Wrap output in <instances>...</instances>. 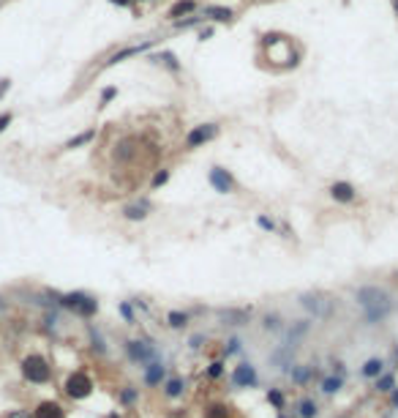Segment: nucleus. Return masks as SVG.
I'll return each instance as SVG.
<instances>
[{"label": "nucleus", "mask_w": 398, "mask_h": 418, "mask_svg": "<svg viewBox=\"0 0 398 418\" xmlns=\"http://www.w3.org/2000/svg\"><path fill=\"white\" fill-rule=\"evenodd\" d=\"M298 303L308 317L319 320V322L333 320V314H335V301L330 298L327 293H319V290H306V293H300Z\"/></svg>", "instance_id": "1"}, {"label": "nucleus", "mask_w": 398, "mask_h": 418, "mask_svg": "<svg viewBox=\"0 0 398 418\" xmlns=\"http://www.w3.org/2000/svg\"><path fill=\"white\" fill-rule=\"evenodd\" d=\"M58 303L63 309H69V312H74L77 317H82V320H90V317H96L98 314V301L93 298L90 293H66V295H58Z\"/></svg>", "instance_id": "2"}, {"label": "nucleus", "mask_w": 398, "mask_h": 418, "mask_svg": "<svg viewBox=\"0 0 398 418\" xmlns=\"http://www.w3.org/2000/svg\"><path fill=\"white\" fill-rule=\"evenodd\" d=\"M19 369H22V377L33 386H46V383L52 380V366L49 361L44 358V355L33 353V355H25L22 363H19Z\"/></svg>", "instance_id": "3"}, {"label": "nucleus", "mask_w": 398, "mask_h": 418, "mask_svg": "<svg viewBox=\"0 0 398 418\" xmlns=\"http://www.w3.org/2000/svg\"><path fill=\"white\" fill-rule=\"evenodd\" d=\"M126 355H128V361L134 363V366H147V363H153V361H161V355H158V347L153 345L150 339H126Z\"/></svg>", "instance_id": "4"}, {"label": "nucleus", "mask_w": 398, "mask_h": 418, "mask_svg": "<svg viewBox=\"0 0 398 418\" xmlns=\"http://www.w3.org/2000/svg\"><path fill=\"white\" fill-rule=\"evenodd\" d=\"M93 377L87 375V372H82V369H77V372H71L69 377H66V383H63V391H66V396L69 399H74V402H82V399H87V396L93 394Z\"/></svg>", "instance_id": "5"}, {"label": "nucleus", "mask_w": 398, "mask_h": 418, "mask_svg": "<svg viewBox=\"0 0 398 418\" xmlns=\"http://www.w3.org/2000/svg\"><path fill=\"white\" fill-rule=\"evenodd\" d=\"M387 301H393V298H390V293L379 285H360L355 290V303L363 312L371 306H379V303H387Z\"/></svg>", "instance_id": "6"}, {"label": "nucleus", "mask_w": 398, "mask_h": 418, "mask_svg": "<svg viewBox=\"0 0 398 418\" xmlns=\"http://www.w3.org/2000/svg\"><path fill=\"white\" fill-rule=\"evenodd\" d=\"M229 380L235 388H259V369L251 361H240L238 366H232Z\"/></svg>", "instance_id": "7"}, {"label": "nucleus", "mask_w": 398, "mask_h": 418, "mask_svg": "<svg viewBox=\"0 0 398 418\" xmlns=\"http://www.w3.org/2000/svg\"><path fill=\"white\" fill-rule=\"evenodd\" d=\"M215 137H218V123H199V126H194V129L186 134V148H188V151H194V148L207 145Z\"/></svg>", "instance_id": "8"}, {"label": "nucleus", "mask_w": 398, "mask_h": 418, "mask_svg": "<svg viewBox=\"0 0 398 418\" xmlns=\"http://www.w3.org/2000/svg\"><path fill=\"white\" fill-rule=\"evenodd\" d=\"M215 317H218L221 326H232V328H238V326H246L248 320H251V306H221V309H215Z\"/></svg>", "instance_id": "9"}, {"label": "nucleus", "mask_w": 398, "mask_h": 418, "mask_svg": "<svg viewBox=\"0 0 398 418\" xmlns=\"http://www.w3.org/2000/svg\"><path fill=\"white\" fill-rule=\"evenodd\" d=\"M207 180H210V186H213L218 194H235V189H238V180H235L232 172L224 170V167H210V172H207Z\"/></svg>", "instance_id": "10"}, {"label": "nucleus", "mask_w": 398, "mask_h": 418, "mask_svg": "<svg viewBox=\"0 0 398 418\" xmlns=\"http://www.w3.org/2000/svg\"><path fill=\"white\" fill-rule=\"evenodd\" d=\"M166 377H169V372H166L164 361H153V363H147V366L142 369V380H145L147 388H161Z\"/></svg>", "instance_id": "11"}, {"label": "nucleus", "mask_w": 398, "mask_h": 418, "mask_svg": "<svg viewBox=\"0 0 398 418\" xmlns=\"http://www.w3.org/2000/svg\"><path fill=\"white\" fill-rule=\"evenodd\" d=\"M267 361H270V366H273V369H278V372H287V369L295 363V347H289V345H278L275 350H270Z\"/></svg>", "instance_id": "12"}, {"label": "nucleus", "mask_w": 398, "mask_h": 418, "mask_svg": "<svg viewBox=\"0 0 398 418\" xmlns=\"http://www.w3.org/2000/svg\"><path fill=\"white\" fill-rule=\"evenodd\" d=\"M186 391H188V383H186L180 375H169V377L164 380V386H161V394H164L169 402L183 399V396H186Z\"/></svg>", "instance_id": "13"}, {"label": "nucleus", "mask_w": 398, "mask_h": 418, "mask_svg": "<svg viewBox=\"0 0 398 418\" xmlns=\"http://www.w3.org/2000/svg\"><path fill=\"white\" fill-rule=\"evenodd\" d=\"M330 197L335 202H341V205H349V202L357 200V189L349 183V180H335V183H330Z\"/></svg>", "instance_id": "14"}, {"label": "nucleus", "mask_w": 398, "mask_h": 418, "mask_svg": "<svg viewBox=\"0 0 398 418\" xmlns=\"http://www.w3.org/2000/svg\"><path fill=\"white\" fill-rule=\"evenodd\" d=\"M150 211H153V202L147 197H142V200H137V202H131V205L123 208V219L126 221H145L150 216Z\"/></svg>", "instance_id": "15"}, {"label": "nucleus", "mask_w": 398, "mask_h": 418, "mask_svg": "<svg viewBox=\"0 0 398 418\" xmlns=\"http://www.w3.org/2000/svg\"><path fill=\"white\" fill-rule=\"evenodd\" d=\"M311 326H314V320H311V317H306V320H295L292 326L287 328V342H284V345L298 347V342H300V339H306V336L311 334Z\"/></svg>", "instance_id": "16"}, {"label": "nucleus", "mask_w": 398, "mask_h": 418, "mask_svg": "<svg viewBox=\"0 0 398 418\" xmlns=\"http://www.w3.org/2000/svg\"><path fill=\"white\" fill-rule=\"evenodd\" d=\"M284 375L292 377L295 386H308V383L314 380V375H316V366H311V363H298V361H295Z\"/></svg>", "instance_id": "17"}, {"label": "nucleus", "mask_w": 398, "mask_h": 418, "mask_svg": "<svg viewBox=\"0 0 398 418\" xmlns=\"http://www.w3.org/2000/svg\"><path fill=\"white\" fill-rule=\"evenodd\" d=\"M390 314H393V301L366 309V312H363V322H366V326H382V322L387 320Z\"/></svg>", "instance_id": "18"}, {"label": "nucleus", "mask_w": 398, "mask_h": 418, "mask_svg": "<svg viewBox=\"0 0 398 418\" xmlns=\"http://www.w3.org/2000/svg\"><path fill=\"white\" fill-rule=\"evenodd\" d=\"M33 418H66V410L60 407L58 402L46 399V402H38L36 410H33Z\"/></svg>", "instance_id": "19"}, {"label": "nucleus", "mask_w": 398, "mask_h": 418, "mask_svg": "<svg viewBox=\"0 0 398 418\" xmlns=\"http://www.w3.org/2000/svg\"><path fill=\"white\" fill-rule=\"evenodd\" d=\"M344 386H347V377H338V375H325L319 380V388H322V394H327V396H335V394H341Z\"/></svg>", "instance_id": "20"}, {"label": "nucleus", "mask_w": 398, "mask_h": 418, "mask_svg": "<svg viewBox=\"0 0 398 418\" xmlns=\"http://www.w3.org/2000/svg\"><path fill=\"white\" fill-rule=\"evenodd\" d=\"M188 322H191V312H183V309H169L166 312V326L172 331H183V328H188Z\"/></svg>", "instance_id": "21"}, {"label": "nucleus", "mask_w": 398, "mask_h": 418, "mask_svg": "<svg viewBox=\"0 0 398 418\" xmlns=\"http://www.w3.org/2000/svg\"><path fill=\"white\" fill-rule=\"evenodd\" d=\"M382 372H387V369H384V361L382 358H366L363 361V366H360V375L366 377V380H376V377H379Z\"/></svg>", "instance_id": "22"}, {"label": "nucleus", "mask_w": 398, "mask_h": 418, "mask_svg": "<svg viewBox=\"0 0 398 418\" xmlns=\"http://www.w3.org/2000/svg\"><path fill=\"white\" fill-rule=\"evenodd\" d=\"M262 328H265L267 334H281V331H284V317H281L278 312L262 314Z\"/></svg>", "instance_id": "23"}, {"label": "nucleus", "mask_w": 398, "mask_h": 418, "mask_svg": "<svg viewBox=\"0 0 398 418\" xmlns=\"http://www.w3.org/2000/svg\"><path fill=\"white\" fill-rule=\"evenodd\" d=\"M393 388H398L395 372H382V375L374 380V391H376V394H390Z\"/></svg>", "instance_id": "24"}, {"label": "nucleus", "mask_w": 398, "mask_h": 418, "mask_svg": "<svg viewBox=\"0 0 398 418\" xmlns=\"http://www.w3.org/2000/svg\"><path fill=\"white\" fill-rule=\"evenodd\" d=\"M202 418H232V410H229V404H224V402H213L202 410Z\"/></svg>", "instance_id": "25"}, {"label": "nucleus", "mask_w": 398, "mask_h": 418, "mask_svg": "<svg viewBox=\"0 0 398 418\" xmlns=\"http://www.w3.org/2000/svg\"><path fill=\"white\" fill-rule=\"evenodd\" d=\"M118 402L123 404V407H134V404L139 402V388L137 386H123L118 391Z\"/></svg>", "instance_id": "26"}, {"label": "nucleus", "mask_w": 398, "mask_h": 418, "mask_svg": "<svg viewBox=\"0 0 398 418\" xmlns=\"http://www.w3.org/2000/svg\"><path fill=\"white\" fill-rule=\"evenodd\" d=\"M153 41H145V44H134V47H126V50H120L118 55H112L109 60H106V63H120V60H126V58H131V55H139V52H145L147 47H150Z\"/></svg>", "instance_id": "27"}, {"label": "nucleus", "mask_w": 398, "mask_h": 418, "mask_svg": "<svg viewBox=\"0 0 398 418\" xmlns=\"http://www.w3.org/2000/svg\"><path fill=\"white\" fill-rule=\"evenodd\" d=\"M298 415L300 418H316V415H319V404H316L311 396H303V399L298 402Z\"/></svg>", "instance_id": "28"}, {"label": "nucleus", "mask_w": 398, "mask_h": 418, "mask_svg": "<svg viewBox=\"0 0 398 418\" xmlns=\"http://www.w3.org/2000/svg\"><path fill=\"white\" fill-rule=\"evenodd\" d=\"M265 399H267V404H270L273 410H284L287 407V396H284V391H281V388H267Z\"/></svg>", "instance_id": "29"}, {"label": "nucleus", "mask_w": 398, "mask_h": 418, "mask_svg": "<svg viewBox=\"0 0 398 418\" xmlns=\"http://www.w3.org/2000/svg\"><path fill=\"white\" fill-rule=\"evenodd\" d=\"M87 334H90V347H93V353L106 355V342H104V336H101L98 328H87Z\"/></svg>", "instance_id": "30"}, {"label": "nucleus", "mask_w": 398, "mask_h": 418, "mask_svg": "<svg viewBox=\"0 0 398 418\" xmlns=\"http://www.w3.org/2000/svg\"><path fill=\"white\" fill-rule=\"evenodd\" d=\"M243 353V339L240 336H229L224 345V358H235V355Z\"/></svg>", "instance_id": "31"}, {"label": "nucleus", "mask_w": 398, "mask_h": 418, "mask_svg": "<svg viewBox=\"0 0 398 418\" xmlns=\"http://www.w3.org/2000/svg\"><path fill=\"white\" fill-rule=\"evenodd\" d=\"M153 60H156V63H164L169 71H180V63H178V58H175L172 52H158V55H153Z\"/></svg>", "instance_id": "32"}, {"label": "nucleus", "mask_w": 398, "mask_h": 418, "mask_svg": "<svg viewBox=\"0 0 398 418\" xmlns=\"http://www.w3.org/2000/svg\"><path fill=\"white\" fill-rule=\"evenodd\" d=\"M207 380H221V377L226 375V363L224 361H213L210 366H207Z\"/></svg>", "instance_id": "33"}, {"label": "nucleus", "mask_w": 398, "mask_h": 418, "mask_svg": "<svg viewBox=\"0 0 398 418\" xmlns=\"http://www.w3.org/2000/svg\"><path fill=\"white\" fill-rule=\"evenodd\" d=\"M93 137H96V129H87V131H82V134H77L74 140H69V143H66V148H79V145L90 143Z\"/></svg>", "instance_id": "34"}, {"label": "nucleus", "mask_w": 398, "mask_h": 418, "mask_svg": "<svg viewBox=\"0 0 398 418\" xmlns=\"http://www.w3.org/2000/svg\"><path fill=\"white\" fill-rule=\"evenodd\" d=\"M256 227H259V230H265V233H275V230H278L275 219H270L267 213H259V216H256Z\"/></svg>", "instance_id": "35"}, {"label": "nucleus", "mask_w": 398, "mask_h": 418, "mask_svg": "<svg viewBox=\"0 0 398 418\" xmlns=\"http://www.w3.org/2000/svg\"><path fill=\"white\" fill-rule=\"evenodd\" d=\"M118 312H120V317H123L128 326H134V322H137V317H134V309H131V303H128V301H120L118 303Z\"/></svg>", "instance_id": "36"}, {"label": "nucleus", "mask_w": 398, "mask_h": 418, "mask_svg": "<svg viewBox=\"0 0 398 418\" xmlns=\"http://www.w3.org/2000/svg\"><path fill=\"white\" fill-rule=\"evenodd\" d=\"M205 14H207V17H213V19H221V22H226V19H232V11H229V9H215V6H210V9H205Z\"/></svg>", "instance_id": "37"}, {"label": "nucleus", "mask_w": 398, "mask_h": 418, "mask_svg": "<svg viewBox=\"0 0 398 418\" xmlns=\"http://www.w3.org/2000/svg\"><path fill=\"white\" fill-rule=\"evenodd\" d=\"M194 9V3L191 0H180V3H175L172 6V11H169V17H178V14H186V11H191Z\"/></svg>", "instance_id": "38"}, {"label": "nucleus", "mask_w": 398, "mask_h": 418, "mask_svg": "<svg viewBox=\"0 0 398 418\" xmlns=\"http://www.w3.org/2000/svg\"><path fill=\"white\" fill-rule=\"evenodd\" d=\"M166 180H169V170H158L156 175H153V180H150V186L153 189H161L166 183Z\"/></svg>", "instance_id": "39"}, {"label": "nucleus", "mask_w": 398, "mask_h": 418, "mask_svg": "<svg viewBox=\"0 0 398 418\" xmlns=\"http://www.w3.org/2000/svg\"><path fill=\"white\" fill-rule=\"evenodd\" d=\"M205 342H207V336H205V334H194L191 339H188V347H191V350H199L202 345H205Z\"/></svg>", "instance_id": "40"}, {"label": "nucleus", "mask_w": 398, "mask_h": 418, "mask_svg": "<svg viewBox=\"0 0 398 418\" xmlns=\"http://www.w3.org/2000/svg\"><path fill=\"white\" fill-rule=\"evenodd\" d=\"M115 96H118V87H106V90L101 93V104H106V101H112Z\"/></svg>", "instance_id": "41"}, {"label": "nucleus", "mask_w": 398, "mask_h": 418, "mask_svg": "<svg viewBox=\"0 0 398 418\" xmlns=\"http://www.w3.org/2000/svg\"><path fill=\"white\" fill-rule=\"evenodd\" d=\"M333 375L347 377V369H344V361H333Z\"/></svg>", "instance_id": "42"}, {"label": "nucleus", "mask_w": 398, "mask_h": 418, "mask_svg": "<svg viewBox=\"0 0 398 418\" xmlns=\"http://www.w3.org/2000/svg\"><path fill=\"white\" fill-rule=\"evenodd\" d=\"M6 418H33V415H30V413H25V410H11V413L6 415Z\"/></svg>", "instance_id": "43"}, {"label": "nucleus", "mask_w": 398, "mask_h": 418, "mask_svg": "<svg viewBox=\"0 0 398 418\" xmlns=\"http://www.w3.org/2000/svg\"><path fill=\"white\" fill-rule=\"evenodd\" d=\"M11 123V112H6V115H0V131L6 129V126Z\"/></svg>", "instance_id": "44"}, {"label": "nucleus", "mask_w": 398, "mask_h": 418, "mask_svg": "<svg viewBox=\"0 0 398 418\" xmlns=\"http://www.w3.org/2000/svg\"><path fill=\"white\" fill-rule=\"evenodd\" d=\"M390 404H393V410H398V388L390 391Z\"/></svg>", "instance_id": "45"}, {"label": "nucleus", "mask_w": 398, "mask_h": 418, "mask_svg": "<svg viewBox=\"0 0 398 418\" xmlns=\"http://www.w3.org/2000/svg\"><path fill=\"white\" fill-rule=\"evenodd\" d=\"M134 306L142 309V312H147V303H145V301H139V298H134Z\"/></svg>", "instance_id": "46"}, {"label": "nucleus", "mask_w": 398, "mask_h": 418, "mask_svg": "<svg viewBox=\"0 0 398 418\" xmlns=\"http://www.w3.org/2000/svg\"><path fill=\"white\" fill-rule=\"evenodd\" d=\"M6 87H9V79H3V82H0V96L6 93Z\"/></svg>", "instance_id": "47"}, {"label": "nucleus", "mask_w": 398, "mask_h": 418, "mask_svg": "<svg viewBox=\"0 0 398 418\" xmlns=\"http://www.w3.org/2000/svg\"><path fill=\"white\" fill-rule=\"evenodd\" d=\"M393 6H395V11H398V0H393Z\"/></svg>", "instance_id": "48"}, {"label": "nucleus", "mask_w": 398, "mask_h": 418, "mask_svg": "<svg viewBox=\"0 0 398 418\" xmlns=\"http://www.w3.org/2000/svg\"><path fill=\"white\" fill-rule=\"evenodd\" d=\"M106 418H120V415H115V413H112V415H106Z\"/></svg>", "instance_id": "49"}, {"label": "nucleus", "mask_w": 398, "mask_h": 418, "mask_svg": "<svg viewBox=\"0 0 398 418\" xmlns=\"http://www.w3.org/2000/svg\"><path fill=\"white\" fill-rule=\"evenodd\" d=\"M395 366H398V353H395Z\"/></svg>", "instance_id": "50"}, {"label": "nucleus", "mask_w": 398, "mask_h": 418, "mask_svg": "<svg viewBox=\"0 0 398 418\" xmlns=\"http://www.w3.org/2000/svg\"><path fill=\"white\" fill-rule=\"evenodd\" d=\"M3 306H6V303H3V301H0V309H3Z\"/></svg>", "instance_id": "51"}, {"label": "nucleus", "mask_w": 398, "mask_h": 418, "mask_svg": "<svg viewBox=\"0 0 398 418\" xmlns=\"http://www.w3.org/2000/svg\"><path fill=\"white\" fill-rule=\"evenodd\" d=\"M278 418H287V415H278Z\"/></svg>", "instance_id": "52"}, {"label": "nucleus", "mask_w": 398, "mask_h": 418, "mask_svg": "<svg viewBox=\"0 0 398 418\" xmlns=\"http://www.w3.org/2000/svg\"><path fill=\"white\" fill-rule=\"evenodd\" d=\"M395 276H398V273H395Z\"/></svg>", "instance_id": "53"}]
</instances>
